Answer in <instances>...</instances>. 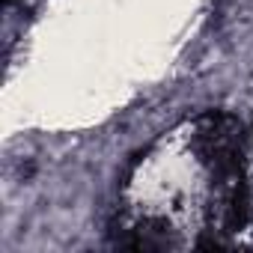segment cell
<instances>
[{"label":"cell","mask_w":253,"mask_h":253,"mask_svg":"<svg viewBox=\"0 0 253 253\" xmlns=\"http://www.w3.org/2000/svg\"><path fill=\"white\" fill-rule=\"evenodd\" d=\"M247 211L244 125L203 110L164 128L122 170L113 235L134 250H214L232 244Z\"/></svg>","instance_id":"6da1fadb"}]
</instances>
